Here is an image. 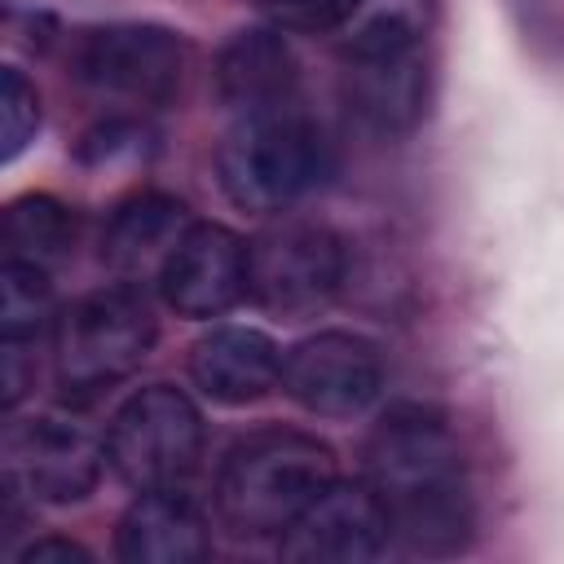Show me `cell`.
Listing matches in <instances>:
<instances>
[{
  "instance_id": "cell-1",
  "label": "cell",
  "mask_w": 564,
  "mask_h": 564,
  "mask_svg": "<svg viewBox=\"0 0 564 564\" xmlns=\"http://www.w3.org/2000/svg\"><path fill=\"white\" fill-rule=\"evenodd\" d=\"M366 480L401 546L419 555H458L471 542L476 507L467 463L436 410L392 405L366 441Z\"/></svg>"
},
{
  "instance_id": "cell-2",
  "label": "cell",
  "mask_w": 564,
  "mask_h": 564,
  "mask_svg": "<svg viewBox=\"0 0 564 564\" xmlns=\"http://www.w3.org/2000/svg\"><path fill=\"white\" fill-rule=\"evenodd\" d=\"M335 480V449L295 427L242 436L216 476V520L234 538L260 542L286 533L300 511Z\"/></svg>"
},
{
  "instance_id": "cell-3",
  "label": "cell",
  "mask_w": 564,
  "mask_h": 564,
  "mask_svg": "<svg viewBox=\"0 0 564 564\" xmlns=\"http://www.w3.org/2000/svg\"><path fill=\"white\" fill-rule=\"evenodd\" d=\"M326 137L291 106L238 115L216 150V181L242 212H286L330 176Z\"/></svg>"
},
{
  "instance_id": "cell-4",
  "label": "cell",
  "mask_w": 564,
  "mask_h": 564,
  "mask_svg": "<svg viewBox=\"0 0 564 564\" xmlns=\"http://www.w3.org/2000/svg\"><path fill=\"white\" fill-rule=\"evenodd\" d=\"M154 348L150 300L132 282L88 291L53 322V370L66 397H93L128 379Z\"/></svg>"
},
{
  "instance_id": "cell-5",
  "label": "cell",
  "mask_w": 564,
  "mask_h": 564,
  "mask_svg": "<svg viewBox=\"0 0 564 564\" xmlns=\"http://www.w3.org/2000/svg\"><path fill=\"white\" fill-rule=\"evenodd\" d=\"M344 269L348 251L339 234L313 220H282L247 242V295L278 322H304L330 308Z\"/></svg>"
},
{
  "instance_id": "cell-6",
  "label": "cell",
  "mask_w": 564,
  "mask_h": 564,
  "mask_svg": "<svg viewBox=\"0 0 564 564\" xmlns=\"http://www.w3.org/2000/svg\"><path fill=\"white\" fill-rule=\"evenodd\" d=\"M203 454V419L172 383L137 388L106 427V463L128 489L181 485Z\"/></svg>"
},
{
  "instance_id": "cell-7",
  "label": "cell",
  "mask_w": 564,
  "mask_h": 564,
  "mask_svg": "<svg viewBox=\"0 0 564 564\" xmlns=\"http://www.w3.org/2000/svg\"><path fill=\"white\" fill-rule=\"evenodd\" d=\"M185 40L154 22L93 26L70 48V75L84 88L123 101H167L185 79Z\"/></svg>"
},
{
  "instance_id": "cell-8",
  "label": "cell",
  "mask_w": 564,
  "mask_h": 564,
  "mask_svg": "<svg viewBox=\"0 0 564 564\" xmlns=\"http://www.w3.org/2000/svg\"><path fill=\"white\" fill-rule=\"evenodd\" d=\"M383 388L379 344L352 330H317L282 352V392L322 419L361 414Z\"/></svg>"
},
{
  "instance_id": "cell-9",
  "label": "cell",
  "mask_w": 564,
  "mask_h": 564,
  "mask_svg": "<svg viewBox=\"0 0 564 564\" xmlns=\"http://www.w3.org/2000/svg\"><path fill=\"white\" fill-rule=\"evenodd\" d=\"M106 463V441L66 414H35L4 432V471L40 502H84Z\"/></svg>"
},
{
  "instance_id": "cell-10",
  "label": "cell",
  "mask_w": 564,
  "mask_h": 564,
  "mask_svg": "<svg viewBox=\"0 0 564 564\" xmlns=\"http://www.w3.org/2000/svg\"><path fill=\"white\" fill-rule=\"evenodd\" d=\"M392 520L370 480H330L300 520L282 533V560L291 564H366L388 555Z\"/></svg>"
},
{
  "instance_id": "cell-11",
  "label": "cell",
  "mask_w": 564,
  "mask_h": 564,
  "mask_svg": "<svg viewBox=\"0 0 564 564\" xmlns=\"http://www.w3.org/2000/svg\"><path fill=\"white\" fill-rule=\"evenodd\" d=\"M159 295L172 313L207 322L247 295V242L216 220H194L159 273Z\"/></svg>"
},
{
  "instance_id": "cell-12",
  "label": "cell",
  "mask_w": 564,
  "mask_h": 564,
  "mask_svg": "<svg viewBox=\"0 0 564 564\" xmlns=\"http://www.w3.org/2000/svg\"><path fill=\"white\" fill-rule=\"evenodd\" d=\"M189 225L194 216L181 198L141 189L110 212L106 234H101V260L119 282H145V278L159 282L167 256L189 234Z\"/></svg>"
},
{
  "instance_id": "cell-13",
  "label": "cell",
  "mask_w": 564,
  "mask_h": 564,
  "mask_svg": "<svg viewBox=\"0 0 564 564\" xmlns=\"http://www.w3.org/2000/svg\"><path fill=\"white\" fill-rule=\"evenodd\" d=\"M207 551V516L189 494H181V485L141 489L115 529V555L128 564H194Z\"/></svg>"
},
{
  "instance_id": "cell-14",
  "label": "cell",
  "mask_w": 564,
  "mask_h": 564,
  "mask_svg": "<svg viewBox=\"0 0 564 564\" xmlns=\"http://www.w3.org/2000/svg\"><path fill=\"white\" fill-rule=\"evenodd\" d=\"M189 379L220 405H247L282 383V352L256 326H216L189 348Z\"/></svg>"
},
{
  "instance_id": "cell-15",
  "label": "cell",
  "mask_w": 564,
  "mask_h": 564,
  "mask_svg": "<svg viewBox=\"0 0 564 564\" xmlns=\"http://www.w3.org/2000/svg\"><path fill=\"white\" fill-rule=\"evenodd\" d=\"M295 84H300V62L282 40V31L269 26L238 31L216 57V93L238 115L291 106Z\"/></svg>"
},
{
  "instance_id": "cell-16",
  "label": "cell",
  "mask_w": 564,
  "mask_h": 564,
  "mask_svg": "<svg viewBox=\"0 0 564 564\" xmlns=\"http://www.w3.org/2000/svg\"><path fill=\"white\" fill-rule=\"evenodd\" d=\"M344 93L348 106L379 132H405L419 123L427 106V62L423 53H392V57H361L344 62Z\"/></svg>"
},
{
  "instance_id": "cell-17",
  "label": "cell",
  "mask_w": 564,
  "mask_h": 564,
  "mask_svg": "<svg viewBox=\"0 0 564 564\" xmlns=\"http://www.w3.org/2000/svg\"><path fill=\"white\" fill-rule=\"evenodd\" d=\"M432 26V0H361L357 13L339 26V57H392L423 48Z\"/></svg>"
},
{
  "instance_id": "cell-18",
  "label": "cell",
  "mask_w": 564,
  "mask_h": 564,
  "mask_svg": "<svg viewBox=\"0 0 564 564\" xmlns=\"http://www.w3.org/2000/svg\"><path fill=\"white\" fill-rule=\"evenodd\" d=\"M75 238L70 212L48 194H22L4 212V242L13 260H31L40 269L57 264Z\"/></svg>"
},
{
  "instance_id": "cell-19",
  "label": "cell",
  "mask_w": 564,
  "mask_h": 564,
  "mask_svg": "<svg viewBox=\"0 0 564 564\" xmlns=\"http://www.w3.org/2000/svg\"><path fill=\"white\" fill-rule=\"evenodd\" d=\"M48 322H57L53 317L48 269H40L31 260L4 256V264H0V335L40 339V330Z\"/></svg>"
},
{
  "instance_id": "cell-20",
  "label": "cell",
  "mask_w": 564,
  "mask_h": 564,
  "mask_svg": "<svg viewBox=\"0 0 564 564\" xmlns=\"http://www.w3.org/2000/svg\"><path fill=\"white\" fill-rule=\"evenodd\" d=\"M40 128V97L18 66L0 70V159L13 163Z\"/></svg>"
},
{
  "instance_id": "cell-21",
  "label": "cell",
  "mask_w": 564,
  "mask_h": 564,
  "mask_svg": "<svg viewBox=\"0 0 564 564\" xmlns=\"http://www.w3.org/2000/svg\"><path fill=\"white\" fill-rule=\"evenodd\" d=\"M256 13H264L278 31H339L361 0H247Z\"/></svg>"
},
{
  "instance_id": "cell-22",
  "label": "cell",
  "mask_w": 564,
  "mask_h": 564,
  "mask_svg": "<svg viewBox=\"0 0 564 564\" xmlns=\"http://www.w3.org/2000/svg\"><path fill=\"white\" fill-rule=\"evenodd\" d=\"M145 154V128L132 119H106L84 132L79 159L84 163H115V159H137Z\"/></svg>"
},
{
  "instance_id": "cell-23",
  "label": "cell",
  "mask_w": 564,
  "mask_h": 564,
  "mask_svg": "<svg viewBox=\"0 0 564 564\" xmlns=\"http://www.w3.org/2000/svg\"><path fill=\"white\" fill-rule=\"evenodd\" d=\"M35 383V339H13V335H0V401L4 410H13L26 388Z\"/></svg>"
},
{
  "instance_id": "cell-24",
  "label": "cell",
  "mask_w": 564,
  "mask_h": 564,
  "mask_svg": "<svg viewBox=\"0 0 564 564\" xmlns=\"http://www.w3.org/2000/svg\"><path fill=\"white\" fill-rule=\"evenodd\" d=\"M18 564H93V551L70 538H35L18 551Z\"/></svg>"
}]
</instances>
